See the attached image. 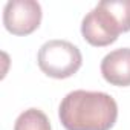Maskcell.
Masks as SVG:
<instances>
[{"instance_id": "1", "label": "cell", "mask_w": 130, "mask_h": 130, "mask_svg": "<svg viewBox=\"0 0 130 130\" xmlns=\"http://www.w3.org/2000/svg\"><path fill=\"white\" fill-rule=\"evenodd\" d=\"M58 116L66 130H110L118 118V104L104 92L74 90L63 98Z\"/></svg>"}, {"instance_id": "2", "label": "cell", "mask_w": 130, "mask_h": 130, "mask_svg": "<svg viewBox=\"0 0 130 130\" xmlns=\"http://www.w3.org/2000/svg\"><path fill=\"white\" fill-rule=\"evenodd\" d=\"M37 63L41 72L47 77L64 80L78 72L83 64V55L71 41L49 40L40 47Z\"/></svg>"}, {"instance_id": "3", "label": "cell", "mask_w": 130, "mask_h": 130, "mask_svg": "<svg viewBox=\"0 0 130 130\" xmlns=\"http://www.w3.org/2000/svg\"><path fill=\"white\" fill-rule=\"evenodd\" d=\"M83 38L92 46H109L118 40L121 28L113 15L100 3L83 19L81 22Z\"/></svg>"}, {"instance_id": "4", "label": "cell", "mask_w": 130, "mask_h": 130, "mask_svg": "<svg viewBox=\"0 0 130 130\" xmlns=\"http://www.w3.org/2000/svg\"><path fill=\"white\" fill-rule=\"evenodd\" d=\"M41 6L35 0H11L3 9V25L14 35H29L41 23Z\"/></svg>"}, {"instance_id": "5", "label": "cell", "mask_w": 130, "mask_h": 130, "mask_svg": "<svg viewBox=\"0 0 130 130\" xmlns=\"http://www.w3.org/2000/svg\"><path fill=\"white\" fill-rule=\"evenodd\" d=\"M101 74L112 86H130V47L109 52L101 61Z\"/></svg>"}, {"instance_id": "6", "label": "cell", "mask_w": 130, "mask_h": 130, "mask_svg": "<svg viewBox=\"0 0 130 130\" xmlns=\"http://www.w3.org/2000/svg\"><path fill=\"white\" fill-rule=\"evenodd\" d=\"M14 130H52V128L47 116L40 109H28L17 118Z\"/></svg>"}, {"instance_id": "7", "label": "cell", "mask_w": 130, "mask_h": 130, "mask_svg": "<svg viewBox=\"0 0 130 130\" xmlns=\"http://www.w3.org/2000/svg\"><path fill=\"white\" fill-rule=\"evenodd\" d=\"M118 22L121 32L130 31V0H103L100 2Z\"/></svg>"}]
</instances>
